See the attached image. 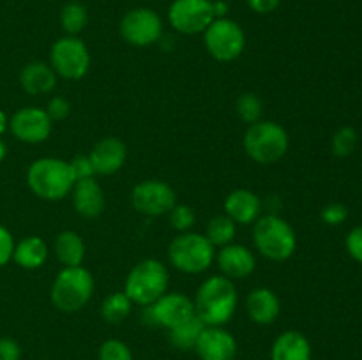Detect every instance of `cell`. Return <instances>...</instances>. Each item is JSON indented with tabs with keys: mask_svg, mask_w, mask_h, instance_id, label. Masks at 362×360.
Segmentation results:
<instances>
[{
	"mask_svg": "<svg viewBox=\"0 0 362 360\" xmlns=\"http://www.w3.org/2000/svg\"><path fill=\"white\" fill-rule=\"evenodd\" d=\"M194 314L205 327H225L233 318L239 304V293L232 279L211 275L194 295Z\"/></svg>",
	"mask_w": 362,
	"mask_h": 360,
	"instance_id": "obj_1",
	"label": "cell"
},
{
	"mask_svg": "<svg viewBox=\"0 0 362 360\" xmlns=\"http://www.w3.org/2000/svg\"><path fill=\"white\" fill-rule=\"evenodd\" d=\"M69 162L59 157L35 159L27 169V186L37 198L46 201L64 200L74 186Z\"/></svg>",
	"mask_w": 362,
	"mask_h": 360,
	"instance_id": "obj_2",
	"label": "cell"
},
{
	"mask_svg": "<svg viewBox=\"0 0 362 360\" xmlns=\"http://www.w3.org/2000/svg\"><path fill=\"white\" fill-rule=\"evenodd\" d=\"M94 275L83 265L64 267L53 279L49 300L60 313L73 314L83 309L94 295Z\"/></svg>",
	"mask_w": 362,
	"mask_h": 360,
	"instance_id": "obj_3",
	"label": "cell"
},
{
	"mask_svg": "<svg viewBox=\"0 0 362 360\" xmlns=\"http://www.w3.org/2000/svg\"><path fill=\"white\" fill-rule=\"evenodd\" d=\"M243 147L251 161L264 166L276 164L288 152L290 136L285 127L274 120H258L247 126Z\"/></svg>",
	"mask_w": 362,
	"mask_h": 360,
	"instance_id": "obj_4",
	"label": "cell"
},
{
	"mask_svg": "<svg viewBox=\"0 0 362 360\" xmlns=\"http://www.w3.org/2000/svg\"><path fill=\"white\" fill-rule=\"evenodd\" d=\"M253 242L269 261H286L297 249V235L286 219L276 214L260 215L253 222Z\"/></svg>",
	"mask_w": 362,
	"mask_h": 360,
	"instance_id": "obj_5",
	"label": "cell"
},
{
	"mask_svg": "<svg viewBox=\"0 0 362 360\" xmlns=\"http://www.w3.org/2000/svg\"><path fill=\"white\" fill-rule=\"evenodd\" d=\"M170 274L166 265L156 258H147L134 265L124 281V293L134 306L148 307L168 292Z\"/></svg>",
	"mask_w": 362,
	"mask_h": 360,
	"instance_id": "obj_6",
	"label": "cell"
},
{
	"mask_svg": "<svg viewBox=\"0 0 362 360\" xmlns=\"http://www.w3.org/2000/svg\"><path fill=\"white\" fill-rule=\"evenodd\" d=\"M216 258V247L202 233H179L168 246V260L173 268L187 275L204 274Z\"/></svg>",
	"mask_w": 362,
	"mask_h": 360,
	"instance_id": "obj_7",
	"label": "cell"
},
{
	"mask_svg": "<svg viewBox=\"0 0 362 360\" xmlns=\"http://www.w3.org/2000/svg\"><path fill=\"white\" fill-rule=\"evenodd\" d=\"M49 66L64 80H81L90 69V52L78 35H64L49 48Z\"/></svg>",
	"mask_w": 362,
	"mask_h": 360,
	"instance_id": "obj_8",
	"label": "cell"
},
{
	"mask_svg": "<svg viewBox=\"0 0 362 360\" xmlns=\"http://www.w3.org/2000/svg\"><path fill=\"white\" fill-rule=\"evenodd\" d=\"M204 44L209 55L218 62H233L246 48V34L237 21L216 18L205 28Z\"/></svg>",
	"mask_w": 362,
	"mask_h": 360,
	"instance_id": "obj_9",
	"label": "cell"
},
{
	"mask_svg": "<svg viewBox=\"0 0 362 360\" xmlns=\"http://www.w3.org/2000/svg\"><path fill=\"white\" fill-rule=\"evenodd\" d=\"M119 32L127 44L145 48L156 44L163 37V20L148 7H136L124 14Z\"/></svg>",
	"mask_w": 362,
	"mask_h": 360,
	"instance_id": "obj_10",
	"label": "cell"
},
{
	"mask_svg": "<svg viewBox=\"0 0 362 360\" xmlns=\"http://www.w3.org/2000/svg\"><path fill=\"white\" fill-rule=\"evenodd\" d=\"M177 194L170 184L158 179L141 180L131 191V205L138 214L158 217L175 207Z\"/></svg>",
	"mask_w": 362,
	"mask_h": 360,
	"instance_id": "obj_11",
	"label": "cell"
},
{
	"mask_svg": "<svg viewBox=\"0 0 362 360\" xmlns=\"http://www.w3.org/2000/svg\"><path fill=\"white\" fill-rule=\"evenodd\" d=\"M214 20L212 0H173L168 9L170 25L184 35L204 34Z\"/></svg>",
	"mask_w": 362,
	"mask_h": 360,
	"instance_id": "obj_12",
	"label": "cell"
},
{
	"mask_svg": "<svg viewBox=\"0 0 362 360\" xmlns=\"http://www.w3.org/2000/svg\"><path fill=\"white\" fill-rule=\"evenodd\" d=\"M194 316V302L187 295L179 292L168 293L159 296L154 304L145 307V321L154 327L175 328Z\"/></svg>",
	"mask_w": 362,
	"mask_h": 360,
	"instance_id": "obj_13",
	"label": "cell"
},
{
	"mask_svg": "<svg viewBox=\"0 0 362 360\" xmlns=\"http://www.w3.org/2000/svg\"><path fill=\"white\" fill-rule=\"evenodd\" d=\"M9 129L11 134L21 143H45L53 131V120L49 119L46 109L37 106H25L11 116Z\"/></svg>",
	"mask_w": 362,
	"mask_h": 360,
	"instance_id": "obj_14",
	"label": "cell"
},
{
	"mask_svg": "<svg viewBox=\"0 0 362 360\" xmlns=\"http://www.w3.org/2000/svg\"><path fill=\"white\" fill-rule=\"evenodd\" d=\"M194 352L200 360H235L239 346L225 327H204Z\"/></svg>",
	"mask_w": 362,
	"mask_h": 360,
	"instance_id": "obj_15",
	"label": "cell"
},
{
	"mask_svg": "<svg viewBox=\"0 0 362 360\" xmlns=\"http://www.w3.org/2000/svg\"><path fill=\"white\" fill-rule=\"evenodd\" d=\"M216 263L221 270V275L232 281H243L250 277L257 268V258L251 249L244 244H228L216 251Z\"/></svg>",
	"mask_w": 362,
	"mask_h": 360,
	"instance_id": "obj_16",
	"label": "cell"
},
{
	"mask_svg": "<svg viewBox=\"0 0 362 360\" xmlns=\"http://www.w3.org/2000/svg\"><path fill=\"white\" fill-rule=\"evenodd\" d=\"M95 175L108 176L115 175L122 169L127 159V147L120 138L106 136L101 138L88 152Z\"/></svg>",
	"mask_w": 362,
	"mask_h": 360,
	"instance_id": "obj_17",
	"label": "cell"
},
{
	"mask_svg": "<svg viewBox=\"0 0 362 360\" xmlns=\"http://www.w3.org/2000/svg\"><path fill=\"white\" fill-rule=\"evenodd\" d=\"M71 200L78 215L85 219H95L105 212L106 196L101 184L90 176V179L76 180L71 189Z\"/></svg>",
	"mask_w": 362,
	"mask_h": 360,
	"instance_id": "obj_18",
	"label": "cell"
},
{
	"mask_svg": "<svg viewBox=\"0 0 362 360\" xmlns=\"http://www.w3.org/2000/svg\"><path fill=\"white\" fill-rule=\"evenodd\" d=\"M225 214L235 222L237 226H250L260 217L262 214V200L255 191L251 189H233L225 198Z\"/></svg>",
	"mask_w": 362,
	"mask_h": 360,
	"instance_id": "obj_19",
	"label": "cell"
},
{
	"mask_svg": "<svg viewBox=\"0 0 362 360\" xmlns=\"http://www.w3.org/2000/svg\"><path fill=\"white\" fill-rule=\"evenodd\" d=\"M246 313L253 323L272 325L281 313V300L271 288L258 286L247 293Z\"/></svg>",
	"mask_w": 362,
	"mask_h": 360,
	"instance_id": "obj_20",
	"label": "cell"
},
{
	"mask_svg": "<svg viewBox=\"0 0 362 360\" xmlns=\"http://www.w3.org/2000/svg\"><path fill=\"white\" fill-rule=\"evenodd\" d=\"M311 342L303 332L285 330L274 339L271 360H311Z\"/></svg>",
	"mask_w": 362,
	"mask_h": 360,
	"instance_id": "obj_21",
	"label": "cell"
},
{
	"mask_svg": "<svg viewBox=\"0 0 362 360\" xmlns=\"http://www.w3.org/2000/svg\"><path fill=\"white\" fill-rule=\"evenodd\" d=\"M57 74L52 66L46 62H28L20 71V85L27 94L30 95H45L49 94L57 87Z\"/></svg>",
	"mask_w": 362,
	"mask_h": 360,
	"instance_id": "obj_22",
	"label": "cell"
},
{
	"mask_svg": "<svg viewBox=\"0 0 362 360\" xmlns=\"http://www.w3.org/2000/svg\"><path fill=\"white\" fill-rule=\"evenodd\" d=\"M13 261L25 270H37L48 261V246L37 235H28L14 244Z\"/></svg>",
	"mask_w": 362,
	"mask_h": 360,
	"instance_id": "obj_23",
	"label": "cell"
},
{
	"mask_svg": "<svg viewBox=\"0 0 362 360\" xmlns=\"http://www.w3.org/2000/svg\"><path fill=\"white\" fill-rule=\"evenodd\" d=\"M53 251L55 256L64 267H80L85 260V240L81 235L74 229H64L55 236V244H53Z\"/></svg>",
	"mask_w": 362,
	"mask_h": 360,
	"instance_id": "obj_24",
	"label": "cell"
},
{
	"mask_svg": "<svg viewBox=\"0 0 362 360\" xmlns=\"http://www.w3.org/2000/svg\"><path fill=\"white\" fill-rule=\"evenodd\" d=\"M134 304L131 302L129 296L122 292H113L103 300L101 304V316L106 323L120 325L129 318Z\"/></svg>",
	"mask_w": 362,
	"mask_h": 360,
	"instance_id": "obj_25",
	"label": "cell"
},
{
	"mask_svg": "<svg viewBox=\"0 0 362 360\" xmlns=\"http://www.w3.org/2000/svg\"><path fill=\"white\" fill-rule=\"evenodd\" d=\"M204 321L194 314L193 318H189L184 323L177 325L175 328H172L170 332V342L172 346H175L177 349H182V352H191L197 346L198 337H200L202 330H204Z\"/></svg>",
	"mask_w": 362,
	"mask_h": 360,
	"instance_id": "obj_26",
	"label": "cell"
},
{
	"mask_svg": "<svg viewBox=\"0 0 362 360\" xmlns=\"http://www.w3.org/2000/svg\"><path fill=\"white\" fill-rule=\"evenodd\" d=\"M235 233H237L235 222H233L226 214H219V215H214V217L209 221L204 235L207 236L209 242H211L214 247H223L233 242Z\"/></svg>",
	"mask_w": 362,
	"mask_h": 360,
	"instance_id": "obj_27",
	"label": "cell"
},
{
	"mask_svg": "<svg viewBox=\"0 0 362 360\" xmlns=\"http://www.w3.org/2000/svg\"><path fill=\"white\" fill-rule=\"evenodd\" d=\"M88 23L87 7L80 2H69L60 11V25L67 35H78Z\"/></svg>",
	"mask_w": 362,
	"mask_h": 360,
	"instance_id": "obj_28",
	"label": "cell"
},
{
	"mask_svg": "<svg viewBox=\"0 0 362 360\" xmlns=\"http://www.w3.org/2000/svg\"><path fill=\"white\" fill-rule=\"evenodd\" d=\"M235 112L239 115V119L243 122H246L247 126L262 120V113H264V102L253 92H246V94L239 95V99L235 101Z\"/></svg>",
	"mask_w": 362,
	"mask_h": 360,
	"instance_id": "obj_29",
	"label": "cell"
},
{
	"mask_svg": "<svg viewBox=\"0 0 362 360\" xmlns=\"http://www.w3.org/2000/svg\"><path fill=\"white\" fill-rule=\"evenodd\" d=\"M357 141H359V136H357V131L354 129V127H339L331 140L332 154H334L336 157H349V155H352L354 150H356Z\"/></svg>",
	"mask_w": 362,
	"mask_h": 360,
	"instance_id": "obj_30",
	"label": "cell"
},
{
	"mask_svg": "<svg viewBox=\"0 0 362 360\" xmlns=\"http://www.w3.org/2000/svg\"><path fill=\"white\" fill-rule=\"evenodd\" d=\"M99 360H134L129 346L120 339H106L98 352Z\"/></svg>",
	"mask_w": 362,
	"mask_h": 360,
	"instance_id": "obj_31",
	"label": "cell"
},
{
	"mask_svg": "<svg viewBox=\"0 0 362 360\" xmlns=\"http://www.w3.org/2000/svg\"><path fill=\"white\" fill-rule=\"evenodd\" d=\"M168 215L173 229H177L179 233L191 232L194 221H197V214H194L193 208L186 203H175V207L168 212Z\"/></svg>",
	"mask_w": 362,
	"mask_h": 360,
	"instance_id": "obj_32",
	"label": "cell"
},
{
	"mask_svg": "<svg viewBox=\"0 0 362 360\" xmlns=\"http://www.w3.org/2000/svg\"><path fill=\"white\" fill-rule=\"evenodd\" d=\"M45 109L53 122H60V120H66L67 116H69L71 102L67 101L66 97H60V95H57V97L49 99Z\"/></svg>",
	"mask_w": 362,
	"mask_h": 360,
	"instance_id": "obj_33",
	"label": "cell"
},
{
	"mask_svg": "<svg viewBox=\"0 0 362 360\" xmlns=\"http://www.w3.org/2000/svg\"><path fill=\"white\" fill-rule=\"evenodd\" d=\"M71 172H73L74 180H83V179H90L94 176V166H92L90 157L87 155H74L73 159L69 161Z\"/></svg>",
	"mask_w": 362,
	"mask_h": 360,
	"instance_id": "obj_34",
	"label": "cell"
},
{
	"mask_svg": "<svg viewBox=\"0 0 362 360\" xmlns=\"http://www.w3.org/2000/svg\"><path fill=\"white\" fill-rule=\"evenodd\" d=\"M14 236L4 224H0V268L6 267L13 260L14 253Z\"/></svg>",
	"mask_w": 362,
	"mask_h": 360,
	"instance_id": "obj_35",
	"label": "cell"
},
{
	"mask_svg": "<svg viewBox=\"0 0 362 360\" xmlns=\"http://www.w3.org/2000/svg\"><path fill=\"white\" fill-rule=\"evenodd\" d=\"M320 215L324 219V222H327L329 226H338L346 221V217H349V208L343 203H329L322 210Z\"/></svg>",
	"mask_w": 362,
	"mask_h": 360,
	"instance_id": "obj_36",
	"label": "cell"
},
{
	"mask_svg": "<svg viewBox=\"0 0 362 360\" xmlns=\"http://www.w3.org/2000/svg\"><path fill=\"white\" fill-rule=\"evenodd\" d=\"M346 251L356 261L362 263V226H356L349 232L345 239Z\"/></svg>",
	"mask_w": 362,
	"mask_h": 360,
	"instance_id": "obj_37",
	"label": "cell"
},
{
	"mask_svg": "<svg viewBox=\"0 0 362 360\" xmlns=\"http://www.w3.org/2000/svg\"><path fill=\"white\" fill-rule=\"evenodd\" d=\"M21 348L14 339L0 337V360H20Z\"/></svg>",
	"mask_w": 362,
	"mask_h": 360,
	"instance_id": "obj_38",
	"label": "cell"
},
{
	"mask_svg": "<svg viewBox=\"0 0 362 360\" xmlns=\"http://www.w3.org/2000/svg\"><path fill=\"white\" fill-rule=\"evenodd\" d=\"M281 4V0H247V6L257 14H269L276 11Z\"/></svg>",
	"mask_w": 362,
	"mask_h": 360,
	"instance_id": "obj_39",
	"label": "cell"
},
{
	"mask_svg": "<svg viewBox=\"0 0 362 360\" xmlns=\"http://www.w3.org/2000/svg\"><path fill=\"white\" fill-rule=\"evenodd\" d=\"M212 9H214V18H226L228 14V6L221 0H212Z\"/></svg>",
	"mask_w": 362,
	"mask_h": 360,
	"instance_id": "obj_40",
	"label": "cell"
},
{
	"mask_svg": "<svg viewBox=\"0 0 362 360\" xmlns=\"http://www.w3.org/2000/svg\"><path fill=\"white\" fill-rule=\"evenodd\" d=\"M7 127H9V119H7L6 113H4L2 109H0V136H2V134L6 133Z\"/></svg>",
	"mask_w": 362,
	"mask_h": 360,
	"instance_id": "obj_41",
	"label": "cell"
},
{
	"mask_svg": "<svg viewBox=\"0 0 362 360\" xmlns=\"http://www.w3.org/2000/svg\"><path fill=\"white\" fill-rule=\"evenodd\" d=\"M6 154H7V147H6V143L2 141V138H0V162L6 159Z\"/></svg>",
	"mask_w": 362,
	"mask_h": 360,
	"instance_id": "obj_42",
	"label": "cell"
}]
</instances>
